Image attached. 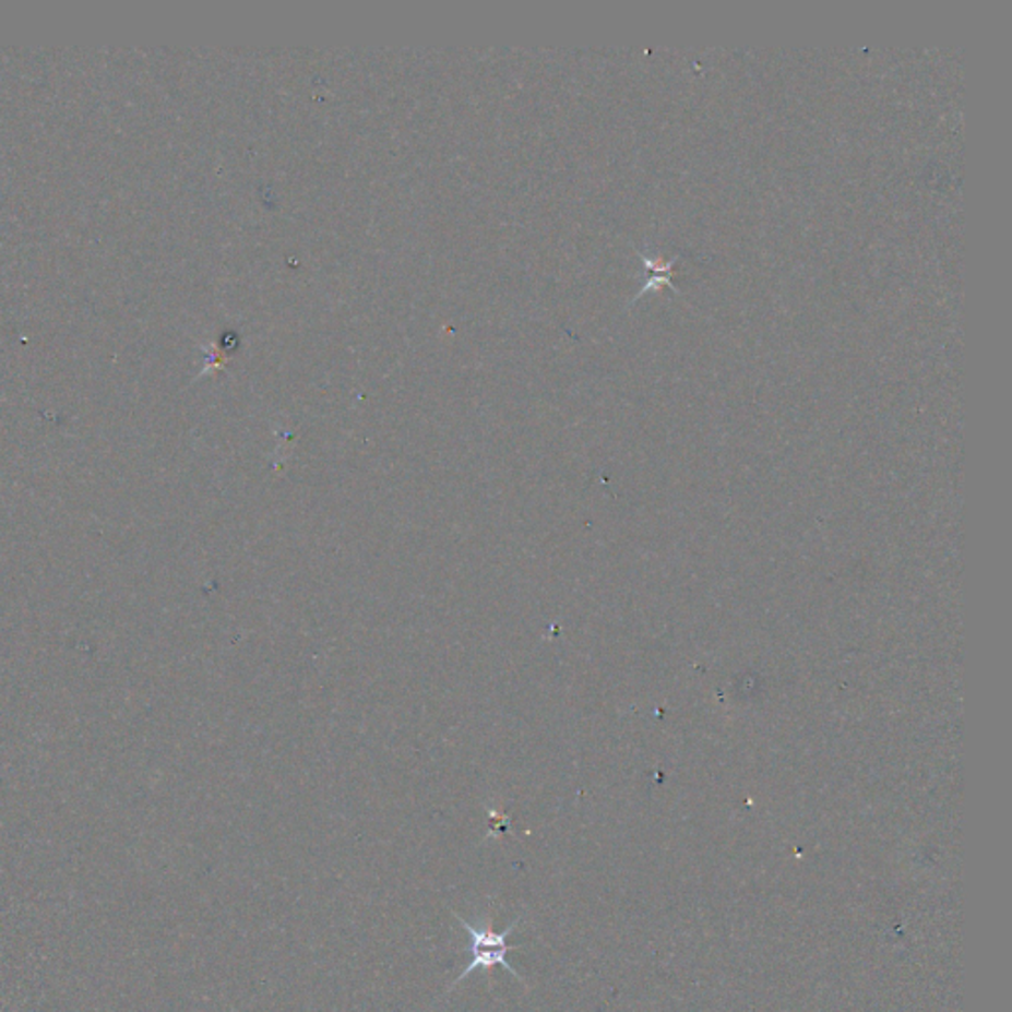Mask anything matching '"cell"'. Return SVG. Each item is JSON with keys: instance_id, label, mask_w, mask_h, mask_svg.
Masks as SVG:
<instances>
[{"instance_id": "cell-1", "label": "cell", "mask_w": 1012, "mask_h": 1012, "mask_svg": "<svg viewBox=\"0 0 1012 1012\" xmlns=\"http://www.w3.org/2000/svg\"><path fill=\"white\" fill-rule=\"evenodd\" d=\"M455 916H457L461 928L469 933L473 961L463 969L460 977L449 985V991L455 989L461 981H465V977L471 975L473 971L483 969L487 975H491L492 967H497V965H501L502 969L509 971L511 975H514L522 983L519 971L509 965V961H507V953L511 950L507 945V940H509L512 929L519 926L521 919H514L512 924H509V928L501 931V933H497L492 929V919H487V924H483V926H473L467 919L461 918L460 914H455Z\"/></svg>"}]
</instances>
